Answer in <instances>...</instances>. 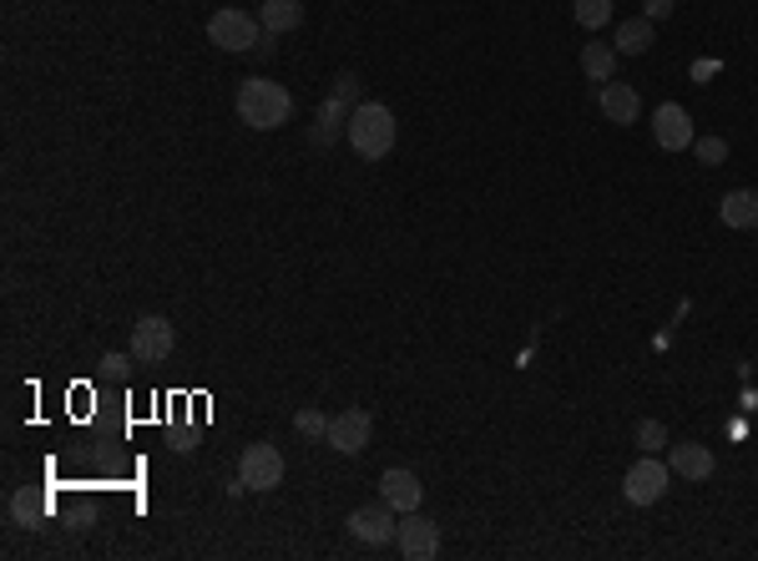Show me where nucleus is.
<instances>
[{
  "label": "nucleus",
  "mask_w": 758,
  "mask_h": 561,
  "mask_svg": "<svg viewBox=\"0 0 758 561\" xmlns=\"http://www.w3.org/2000/svg\"><path fill=\"white\" fill-rule=\"evenodd\" d=\"M294 431L298 435H329V415L308 405V410H298V415H294Z\"/></svg>",
  "instance_id": "obj_23"
},
{
  "label": "nucleus",
  "mask_w": 758,
  "mask_h": 561,
  "mask_svg": "<svg viewBox=\"0 0 758 561\" xmlns=\"http://www.w3.org/2000/svg\"><path fill=\"white\" fill-rule=\"evenodd\" d=\"M718 218H723V227H758V192H748V188H734L728 198L718 203Z\"/></svg>",
  "instance_id": "obj_15"
},
{
  "label": "nucleus",
  "mask_w": 758,
  "mask_h": 561,
  "mask_svg": "<svg viewBox=\"0 0 758 561\" xmlns=\"http://www.w3.org/2000/svg\"><path fill=\"white\" fill-rule=\"evenodd\" d=\"M208 41H213L218 51H233V56H243V51H259L263 41V21L249 11H213V21H208Z\"/></svg>",
  "instance_id": "obj_4"
},
{
  "label": "nucleus",
  "mask_w": 758,
  "mask_h": 561,
  "mask_svg": "<svg viewBox=\"0 0 758 561\" xmlns=\"http://www.w3.org/2000/svg\"><path fill=\"white\" fill-rule=\"evenodd\" d=\"M394 506L390 501H375V506H355L349 511V531H355L365 547H385V541H394V531H400V521H394Z\"/></svg>",
  "instance_id": "obj_10"
},
{
  "label": "nucleus",
  "mask_w": 758,
  "mask_h": 561,
  "mask_svg": "<svg viewBox=\"0 0 758 561\" xmlns=\"http://www.w3.org/2000/svg\"><path fill=\"white\" fill-rule=\"evenodd\" d=\"M652 25H657V21H648V15L617 25V56H648L652 41H657V31H652Z\"/></svg>",
  "instance_id": "obj_17"
},
{
  "label": "nucleus",
  "mask_w": 758,
  "mask_h": 561,
  "mask_svg": "<svg viewBox=\"0 0 758 561\" xmlns=\"http://www.w3.org/2000/svg\"><path fill=\"white\" fill-rule=\"evenodd\" d=\"M638 445L642 455H657L667 445V431H663V420H638Z\"/></svg>",
  "instance_id": "obj_21"
},
{
  "label": "nucleus",
  "mask_w": 758,
  "mask_h": 561,
  "mask_svg": "<svg viewBox=\"0 0 758 561\" xmlns=\"http://www.w3.org/2000/svg\"><path fill=\"white\" fill-rule=\"evenodd\" d=\"M172 349H178V335H172V324L162 314H147V319L131 324V359L137 364H162Z\"/></svg>",
  "instance_id": "obj_6"
},
{
  "label": "nucleus",
  "mask_w": 758,
  "mask_h": 561,
  "mask_svg": "<svg viewBox=\"0 0 758 561\" xmlns=\"http://www.w3.org/2000/svg\"><path fill=\"white\" fill-rule=\"evenodd\" d=\"M131 364H137V359H122V354H107V359H102V370H107V374H117V380L131 370Z\"/></svg>",
  "instance_id": "obj_25"
},
{
  "label": "nucleus",
  "mask_w": 758,
  "mask_h": 561,
  "mask_svg": "<svg viewBox=\"0 0 758 561\" xmlns=\"http://www.w3.org/2000/svg\"><path fill=\"white\" fill-rule=\"evenodd\" d=\"M46 511H51L46 496H41V490H31V486H21L11 496V521L15 526H41V521H46Z\"/></svg>",
  "instance_id": "obj_19"
},
{
  "label": "nucleus",
  "mask_w": 758,
  "mask_h": 561,
  "mask_svg": "<svg viewBox=\"0 0 758 561\" xmlns=\"http://www.w3.org/2000/svg\"><path fill=\"white\" fill-rule=\"evenodd\" d=\"M571 15H577V25H587V31H602V25L612 21V0H577Z\"/></svg>",
  "instance_id": "obj_20"
},
{
  "label": "nucleus",
  "mask_w": 758,
  "mask_h": 561,
  "mask_svg": "<svg viewBox=\"0 0 758 561\" xmlns=\"http://www.w3.org/2000/svg\"><path fill=\"white\" fill-rule=\"evenodd\" d=\"M652 137H657L663 152H693V142H698L693 117H687V107H677V102H663V107L652 112Z\"/></svg>",
  "instance_id": "obj_9"
},
{
  "label": "nucleus",
  "mask_w": 758,
  "mask_h": 561,
  "mask_svg": "<svg viewBox=\"0 0 758 561\" xmlns=\"http://www.w3.org/2000/svg\"><path fill=\"white\" fill-rule=\"evenodd\" d=\"M581 72H587V82H612L617 76V46H607V41H587V46H581Z\"/></svg>",
  "instance_id": "obj_18"
},
{
  "label": "nucleus",
  "mask_w": 758,
  "mask_h": 561,
  "mask_svg": "<svg viewBox=\"0 0 758 561\" xmlns=\"http://www.w3.org/2000/svg\"><path fill=\"white\" fill-rule=\"evenodd\" d=\"M394 541H400V557L425 561V557H435V551H440V526L430 521V516H420V511H404Z\"/></svg>",
  "instance_id": "obj_11"
},
{
  "label": "nucleus",
  "mask_w": 758,
  "mask_h": 561,
  "mask_svg": "<svg viewBox=\"0 0 758 561\" xmlns=\"http://www.w3.org/2000/svg\"><path fill=\"white\" fill-rule=\"evenodd\" d=\"M349 147H355L365 162H379V157L394 152V137H400V121H394V112L385 107V102H359L355 117H349Z\"/></svg>",
  "instance_id": "obj_2"
},
{
  "label": "nucleus",
  "mask_w": 758,
  "mask_h": 561,
  "mask_svg": "<svg viewBox=\"0 0 758 561\" xmlns=\"http://www.w3.org/2000/svg\"><path fill=\"white\" fill-rule=\"evenodd\" d=\"M369 435H375V415L349 405V410H339V415H329V435H324V441L339 455H359V451H369Z\"/></svg>",
  "instance_id": "obj_8"
},
{
  "label": "nucleus",
  "mask_w": 758,
  "mask_h": 561,
  "mask_svg": "<svg viewBox=\"0 0 758 561\" xmlns=\"http://www.w3.org/2000/svg\"><path fill=\"white\" fill-rule=\"evenodd\" d=\"M693 152H698L703 168H723V162H728V142H723V137H698Z\"/></svg>",
  "instance_id": "obj_22"
},
{
  "label": "nucleus",
  "mask_w": 758,
  "mask_h": 561,
  "mask_svg": "<svg viewBox=\"0 0 758 561\" xmlns=\"http://www.w3.org/2000/svg\"><path fill=\"white\" fill-rule=\"evenodd\" d=\"M359 96H365V82H359L355 72L334 76V86H329V96H324L319 117H314V131H308V142L319 147V152H324V147H334L344 131H349V117H355Z\"/></svg>",
  "instance_id": "obj_3"
},
{
  "label": "nucleus",
  "mask_w": 758,
  "mask_h": 561,
  "mask_svg": "<svg viewBox=\"0 0 758 561\" xmlns=\"http://www.w3.org/2000/svg\"><path fill=\"white\" fill-rule=\"evenodd\" d=\"M238 480L249 490H273L278 480H284V455H278V445L259 441L249 445V451L238 455Z\"/></svg>",
  "instance_id": "obj_7"
},
{
  "label": "nucleus",
  "mask_w": 758,
  "mask_h": 561,
  "mask_svg": "<svg viewBox=\"0 0 758 561\" xmlns=\"http://www.w3.org/2000/svg\"><path fill=\"white\" fill-rule=\"evenodd\" d=\"M667 466H673L683 480H713V470H718V461H713V451H708V445H698V441H683V445H673V461H667Z\"/></svg>",
  "instance_id": "obj_14"
},
{
  "label": "nucleus",
  "mask_w": 758,
  "mask_h": 561,
  "mask_svg": "<svg viewBox=\"0 0 758 561\" xmlns=\"http://www.w3.org/2000/svg\"><path fill=\"white\" fill-rule=\"evenodd\" d=\"M379 501H390L394 511H420V501H425V486H420L415 470H385L379 476Z\"/></svg>",
  "instance_id": "obj_12"
},
{
  "label": "nucleus",
  "mask_w": 758,
  "mask_h": 561,
  "mask_svg": "<svg viewBox=\"0 0 758 561\" xmlns=\"http://www.w3.org/2000/svg\"><path fill=\"white\" fill-rule=\"evenodd\" d=\"M259 21H263V31H269V36L298 31V25H304V0H263Z\"/></svg>",
  "instance_id": "obj_16"
},
{
  "label": "nucleus",
  "mask_w": 758,
  "mask_h": 561,
  "mask_svg": "<svg viewBox=\"0 0 758 561\" xmlns=\"http://www.w3.org/2000/svg\"><path fill=\"white\" fill-rule=\"evenodd\" d=\"M597 107H602L607 121H617V127H632V121H638V112H642V96H638V86H628V82H602V92H597Z\"/></svg>",
  "instance_id": "obj_13"
},
{
  "label": "nucleus",
  "mask_w": 758,
  "mask_h": 561,
  "mask_svg": "<svg viewBox=\"0 0 758 561\" xmlns=\"http://www.w3.org/2000/svg\"><path fill=\"white\" fill-rule=\"evenodd\" d=\"M673 6L677 0H642V15H648V21H663V15H673Z\"/></svg>",
  "instance_id": "obj_24"
},
{
  "label": "nucleus",
  "mask_w": 758,
  "mask_h": 561,
  "mask_svg": "<svg viewBox=\"0 0 758 561\" xmlns=\"http://www.w3.org/2000/svg\"><path fill=\"white\" fill-rule=\"evenodd\" d=\"M233 107H238V121H243V127L278 131L288 117H294V96H288L278 82H269V76H249V82L238 86Z\"/></svg>",
  "instance_id": "obj_1"
},
{
  "label": "nucleus",
  "mask_w": 758,
  "mask_h": 561,
  "mask_svg": "<svg viewBox=\"0 0 758 561\" xmlns=\"http://www.w3.org/2000/svg\"><path fill=\"white\" fill-rule=\"evenodd\" d=\"M667 480H673V466L667 461H657V455H642L638 466L628 470V480H622V496H628L632 506H657L663 501Z\"/></svg>",
  "instance_id": "obj_5"
}]
</instances>
